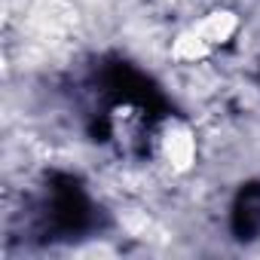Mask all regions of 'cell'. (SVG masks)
I'll use <instances>...</instances> for the list:
<instances>
[{
	"instance_id": "obj_1",
	"label": "cell",
	"mask_w": 260,
	"mask_h": 260,
	"mask_svg": "<svg viewBox=\"0 0 260 260\" xmlns=\"http://www.w3.org/2000/svg\"><path fill=\"white\" fill-rule=\"evenodd\" d=\"M153 156L175 175L190 172L196 156H199L196 132L184 119H166L153 132Z\"/></svg>"
}]
</instances>
